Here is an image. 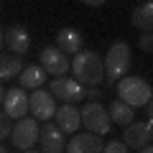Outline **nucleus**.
Listing matches in <instances>:
<instances>
[{
  "mask_svg": "<svg viewBox=\"0 0 153 153\" xmlns=\"http://www.w3.org/2000/svg\"><path fill=\"white\" fill-rule=\"evenodd\" d=\"M79 120H82L84 128H87L89 133H94V135H102V133L110 130L107 110H105L102 105H97V102H89L87 107L79 110Z\"/></svg>",
  "mask_w": 153,
  "mask_h": 153,
  "instance_id": "39448f33",
  "label": "nucleus"
},
{
  "mask_svg": "<svg viewBox=\"0 0 153 153\" xmlns=\"http://www.w3.org/2000/svg\"><path fill=\"white\" fill-rule=\"evenodd\" d=\"M133 26L140 28L143 33H151V26H153V3L148 0V3H140V5L133 10Z\"/></svg>",
  "mask_w": 153,
  "mask_h": 153,
  "instance_id": "f3484780",
  "label": "nucleus"
},
{
  "mask_svg": "<svg viewBox=\"0 0 153 153\" xmlns=\"http://www.w3.org/2000/svg\"><path fill=\"white\" fill-rule=\"evenodd\" d=\"M28 110L33 112V120H46L49 123L54 117V112H56L51 92H46V89H33V94L28 97Z\"/></svg>",
  "mask_w": 153,
  "mask_h": 153,
  "instance_id": "0eeeda50",
  "label": "nucleus"
},
{
  "mask_svg": "<svg viewBox=\"0 0 153 153\" xmlns=\"http://www.w3.org/2000/svg\"><path fill=\"white\" fill-rule=\"evenodd\" d=\"M82 44H84V38H82V33L76 31V28H64V31H59V36H56V49H59L61 54H79V51H82Z\"/></svg>",
  "mask_w": 153,
  "mask_h": 153,
  "instance_id": "4468645a",
  "label": "nucleus"
},
{
  "mask_svg": "<svg viewBox=\"0 0 153 153\" xmlns=\"http://www.w3.org/2000/svg\"><path fill=\"white\" fill-rule=\"evenodd\" d=\"M3 107H5V115L13 117V120L26 117V112H28V94H26V89H21V87L8 89L5 100H3Z\"/></svg>",
  "mask_w": 153,
  "mask_h": 153,
  "instance_id": "1a4fd4ad",
  "label": "nucleus"
},
{
  "mask_svg": "<svg viewBox=\"0 0 153 153\" xmlns=\"http://www.w3.org/2000/svg\"><path fill=\"white\" fill-rule=\"evenodd\" d=\"M0 153H5V148H3V146H0Z\"/></svg>",
  "mask_w": 153,
  "mask_h": 153,
  "instance_id": "cd10ccee",
  "label": "nucleus"
},
{
  "mask_svg": "<svg viewBox=\"0 0 153 153\" xmlns=\"http://www.w3.org/2000/svg\"><path fill=\"white\" fill-rule=\"evenodd\" d=\"M69 69L74 71V82L89 84V87L100 84L102 76H105L102 59H100V54H94V51H79V54L74 56V61L69 64Z\"/></svg>",
  "mask_w": 153,
  "mask_h": 153,
  "instance_id": "f257e3e1",
  "label": "nucleus"
},
{
  "mask_svg": "<svg viewBox=\"0 0 153 153\" xmlns=\"http://www.w3.org/2000/svg\"><path fill=\"white\" fill-rule=\"evenodd\" d=\"M3 100H5V87L0 84V107H3Z\"/></svg>",
  "mask_w": 153,
  "mask_h": 153,
  "instance_id": "b1692460",
  "label": "nucleus"
},
{
  "mask_svg": "<svg viewBox=\"0 0 153 153\" xmlns=\"http://www.w3.org/2000/svg\"><path fill=\"white\" fill-rule=\"evenodd\" d=\"M54 117H56V128H59L61 133H76V128L82 125V120H79V110L71 107V105L56 107Z\"/></svg>",
  "mask_w": 153,
  "mask_h": 153,
  "instance_id": "ddd939ff",
  "label": "nucleus"
},
{
  "mask_svg": "<svg viewBox=\"0 0 153 153\" xmlns=\"http://www.w3.org/2000/svg\"><path fill=\"white\" fill-rule=\"evenodd\" d=\"M38 140H41V146H44V151H41V153H61L66 148L64 133H61L56 125H49V123L38 130Z\"/></svg>",
  "mask_w": 153,
  "mask_h": 153,
  "instance_id": "9b49d317",
  "label": "nucleus"
},
{
  "mask_svg": "<svg viewBox=\"0 0 153 153\" xmlns=\"http://www.w3.org/2000/svg\"><path fill=\"white\" fill-rule=\"evenodd\" d=\"M44 82H46V71L41 69L38 64L23 66V71H21V87H26V89H41Z\"/></svg>",
  "mask_w": 153,
  "mask_h": 153,
  "instance_id": "dca6fc26",
  "label": "nucleus"
},
{
  "mask_svg": "<svg viewBox=\"0 0 153 153\" xmlns=\"http://www.w3.org/2000/svg\"><path fill=\"white\" fill-rule=\"evenodd\" d=\"M128 66H130V49H128L125 41H115L107 51V59L102 61L107 82H120L123 76L128 74Z\"/></svg>",
  "mask_w": 153,
  "mask_h": 153,
  "instance_id": "7ed1b4c3",
  "label": "nucleus"
},
{
  "mask_svg": "<svg viewBox=\"0 0 153 153\" xmlns=\"http://www.w3.org/2000/svg\"><path fill=\"white\" fill-rule=\"evenodd\" d=\"M140 49L148 51V54L153 51V36H151V33H143V36H140Z\"/></svg>",
  "mask_w": 153,
  "mask_h": 153,
  "instance_id": "4be33fe9",
  "label": "nucleus"
},
{
  "mask_svg": "<svg viewBox=\"0 0 153 153\" xmlns=\"http://www.w3.org/2000/svg\"><path fill=\"white\" fill-rule=\"evenodd\" d=\"M23 71V61L16 54H0V79H13Z\"/></svg>",
  "mask_w": 153,
  "mask_h": 153,
  "instance_id": "6ab92c4d",
  "label": "nucleus"
},
{
  "mask_svg": "<svg viewBox=\"0 0 153 153\" xmlns=\"http://www.w3.org/2000/svg\"><path fill=\"white\" fill-rule=\"evenodd\" d=\"M110 123H117V125L128 128L133 120H135V112H133V107H128V105H123L120 100H115L112 105H110V112H107Z\"/></svg>",
  "mask_w": 153,
  "mask_h": 153,
  "instance_id": "a211bd4d",
  "label": "nucleus"
},
{
  "mask_svg": "<svg viewBox=\"0 0 153 153\" xmlns=\"http://www.w3.org/2000/svg\"><path fill=\"white\" fill-rule=\"evenodd\" d=\"M138 153H153V148H151V146H146V148H140Z\"/></svg>",
  "mask_w": 153,
  "mask_h": 153,
  "instance_id": "393cba45",
  "label": "nucleus"
},
{
  "mask_svg": "<svg viewBox=\"0 0 153 153\" xmlns=\"http://www.w3.org/2000/svg\"><path fill=\"white\" fill-rule=\"evenodd\" d=\"M38 123L33 120V117H21V120L16 123V125L10 128V140L16 148H23V151H28V148H33L38 143Z\"/></svg>",
  "mask_w": 153,
  "mask_h": 153,
  "instance_id": "20e7f679",
  "label": "nucleus"
},
{
  "mask_svg": "<svg viewBox=\"0 0 153 153\" xmlns=\"http://www.w3.org/2000/svg\"><path fill=\"white\" fill-rule=\"evenodd\" d=\"M66 153H102V140L94 133H79L66 143Z\"/></svg>",
  "mask_w": 153,
  "mask_h": 153,
  "instance_id": "f8f14e48",
  "label": "nucleus"
},
{
  "mask_svg": "<svg viewBox=\"0 0 153 153\" xmlns=\"http://www.w3.org/2000/svg\"><path fill=\"white\" fill-rule=\"evenodd\" d=\"M3 41H8V46L16 51V56L18 54H26L28 46H31V36L26 33L23 26H10L5 33H3Z\"/></svg>",
  "mask_w": 153,
  "mask_h": 153,
  "instance_id": "2eb2a0df",
  "label": "nucleus"
},
{
  "mask_svg": "<svg viewBox=\"0 0 153 153\" xmlns=\"http://www.w3.org/2000/svg\"><path fill=\"white\" fill-rule=\"evenodd\" d=\"M0 49H3V28H0Z\"/></svg>",
  "mask_w": 153,
  "mask_h": 153,
  "instance_id": "a878e982",
  "label": "nucleus"
},
{
  "mask_svg": "<svg viewBox=\"0 0 153 153\" xmlns=\"http://www.w3.org/2000/svg\"><path fill=\"white\" fill-rule=\"evenodd\" d=\"M51 97H59L64 105H74V102H82L87 97V89L79 82L69 79V76H59V79L51 82Z\"/></svg>",
  "mask_w": 153,
  "mask_h": 153,
  "instance_id": "423d86ee",
  "label": "nucleus"
},
{
  "mask_svg": "<svg viewBox=\"0 0 153 153\" xmlns=\"http://www.w3.org/2000/svg\"><path fill=\"white\" fill-rule=\"evenodd\" d=\"M41 69L46 71V74L51 76H64L66 71H69V61H66V54H61L56 46H51V49H44L41 51Z\"/></svg>",
  "mask_w": 153,
  "mask_h": 153,
  "instance_id": "6e6552de",
  "label": "nucleus"
},
{
  "mask_svg": "<svg viewBox=\"0 0 153 153\" xmlns=\"http://www.w3.org/2000/svg\"><path fill=\"white\" fill-rule=\"evenodd\" d=\"M102 153H128V146L123 140H112L107 146H102Z\"/></svg>",
  "mask_w": 153,
  "mask_h": 153,
  "instance_id": "aec40b11",
  "label": "nucleus"
},
{
  "mask_svg": "<svg viewBox=\"0 0 153 153\" xmlns=\"http://www.w3.org/2000/svg\"><path fill=\"white\" fill-rule=\"evenodd\" d=\"M23 153H41V151H23Z\"/></svg>",
  "mask_w": 153,
  "mask_h": 153,
  "instance_id": "bb28decb",
  "label": "nucleus"
},
{
  "mask_svg": "<svg viewBox=\"0 0 153 153\" xmlns=\"http://www.w3.org/2000/svg\"><path fill=\"white\" fill-rule=\"evenodd\" d=\"M117 97L128 107H143L151 102L153 92H151V84L140 76H123L117 82Z\"/></svg>",
  "mask_w": 153,
  "mask_h": 153,
  "instance_id": "f03ea898",
  "label": "nucleus"
},
{
  "mask_svg": "<svg viewBox=\"0 0 153 153\" xmlns=\"http://www.w3.org/2000/svg\"><path fill=\"white\" fill-rule=\"evenodd\" d=\"M151 135H153V125L151 120L148 123H130L125 128V146H133V148H146L151 146Z\"/></svg>",
  "mask_w": 153,
  "mask_h": 153,
  "instance_id": "9d476101",
  "label": "nucleus"
},
{
  "mask_svg": "<svg viewBox=\"0 0 153 153\" xmlns=\"http://www.w3.org/2000/svg\"><path fill=\"white\" fill-rule=\"evenodd\" d=\"M10 135V117H8L3 110H0V140Z\"/></svg>",
  "mask_w": 153,
  "mask_h": 153,
  "instance_id": "412c9836",
  "label": "nucleus"
},
{
  "mask_svg": "<svg viewBox=\"0 0 153 153\" xmlns=\"http://www.w3.org/2000/svg\"><path fill=\"white\" fill-rule=\"evenodd\" d=\"M84 5H89V8H97V5H105V3H102V0H87Z\"/></svg>",
  "mask_w": 153,
  "mask_h": 153,
  "instance_id": "5701e85b",
  "label": "nucleus"
}]
</instances>
